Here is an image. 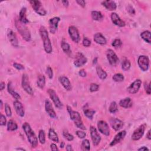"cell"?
Instances as JSON below:
<instances>
[{"label":"cell","instance_id":"4dcf8cb0","mask_svg":"<svg viewBox=\"0 0 151 151\" xmlns=\"http://www.w3.org/2000/svg\"><path fill=\"white\" fill-rule=\"evenodd\" d=\"M49 138L50 140H51L53 142H57V143L59 142V139L58 135L53 129L51 128L49 129Z\"/></svg>","mask_w":151,"mask_h":151},{"label":"cell","instance_id":"f907efd6","mask_svg":"<svg viewBox=\"0 0 151 151\" xmlns=\"http://www.w3.org/2000/svg\"><path fill=\"white\" fill-rule=\"evenodd\" d=\"M144 87H145V91L146 92V93L148 94H150V93H151V90H150V83H145V85H144Z\"/></svg>","mask_w":151,"mask_h":151},{"label":"cell","instance_id":"6125c7cd","mask_svg":"<svg viewBox=\"0 0 151 151\" xmlns=\"http://www.w3.org/2000/svg\"><path fill=\"white\" fill-rule=\"evenodd\" d=\"M146 138L148 140H150L151 139V135H150V130H149V131L148 132L147 134H146Z\"/></svg>","mask_w":151,"mask_h":151},{"label":"cell","instance_id":"f546056e","mask_svg":"<svg viewBox=\"0 0 151 151\" xmlns=\"http://www.w3.org/2000/svg\"><path fill=\"white\" fill-rule=\"evenodd\" d=\"M96 72L99 77L102 80L106 79V78L108 76L107 73H106L105 71L100 66H96Z\"/></svg>","mask_w":151,"mask_h":151},{"label":"cell","instance_id":"d4e9b609","mask_svg":"<svg viewBox=\"0 0 151 151\" xmlns=\"http://www.w3.org/2000/svg\"><path fill=\"white\" fill-rule=\"evenodd\" d=\"M94 41L100 45H104L107 43L106 38L100 33H97L94 35Z\"/></svg>","mask_w":151,"mask_h":151},{"label":"cell","instance_id":"be15d7a7","mask_svg":"<svg viewBox=\"0 0 151 151\" xmlns=\"http://www.w3.org/2000/svg\"><path fill=\"white\" fill-rule=\"evenodd\" d=\"M65 146V144L63 142H62L60 144V148H63Z\"/></svg>","mask_w":151,"mask_h":151},{"label":"cell","instance_id":"83f0119b","mask_svg":"<svg viewBox=\"0 0 151 151\" xmlns=\"http://www.w3.org/2000/svg\"><path fill=\"white\" fill-rule=\"evenodd\" d=\"M26 11H27L26 8L23 7L21 8V10L20 12V14H19V20L24 24L29 23V21L27 19Z\"/></svg>","mask_w":151,"mask_h":151},{"label":"cell","instance_id":"9c48e42d","mask_svg":"<svg viewBox=\"0 0 151 151\" xmlns=\"http://www.w3.org/2000/svg\"><path fill=\"white\" fill-rule=\"evenodd\" d=\"M106 56L111 66H116L119 63V58L113 50L109 49L106 53Z\"/></svg>","mask_w":151,"mask_h":151},{"label":"cell","instance_id":"03108f58","mask_svg":"<svg viewBox=\"0 0 151 151\" xmlns=\"http://www.w3.org/2000/svg\"><path fill=\"white\" fill-rule=\"evenodd\" d=\"M0 104H1V109H3V103L2 100L0 101Z\"/></svg>","mask_w":151,"mask_h":151},{"label":"cell","instance_id":"5bb4252c","mask_svg":"<svg viewBox=\"0 0 151 151\" xmlns=\"http://www.w3.org/2000/svg\"><path fill=\"white\" fill-rule=\"evenodd\" d=\"M87 58L82 54V53H78L76 56L74 65L77 67H80L85 65L87 63Z\"/></svg>","mask_w":151,"mask_h":151},{"label":"cell","instance_id":"1f68e13d","mask_svg":"<svg viewBox=\"0 0 151 151\" xmlns=\"http://www.w3.org/2000/svg\"><path fill=\"white\" fill-rule=\"evenodd\" d=\"M37 86L40 88H41V89H43V88L44 87V86H45V85H46L45 76L43 75H39L38 76V78H37Z\"/></svg>","mask_w":151,"mask_h":151},{"label":"cell","instance_id":"7bdbcfd3","mask_svg":"<svg viewBox=\"0 0 151 151\" xmlns=\"http://www.w3.org/2000/svg\"><path fill=\"white\" fill-rule=\"evenodd\" d=\"M5 112L8 117H11L12 115V111L11 109L10 106H9L7 103L5 104Z\"/></svg>","mask_w":151,"mask_h":151},{"label":"cell","instance_id":"d590c367","mask_svg":"<svg viewBox=\"0 0 151 151\" xmlns=\"http://www.w3.org/2000/svg\"><path fill=\"white\" fill-rule=\"evenodd\" d=\"M61 47L62 50H63V51L65 53H66L67 55H70V53H72L70 50V46L67 42L64 41H62L61 44Z\"/></svg>","mask_w":151,"mask_h":151},{"label":"cell","instance_id":"7c38bea8","mask_svg":"<svg viewBox=\"0 0 151 151\" xmlns=\"http://www.w3.org/2000/svg\"><path fill=\"white\" fill-rule=\"evenodd\" d=\"M145 129H146V125L145 124H143V125H140L136 129H135L132 135V140H139L143 136Z\"/></svg>","mask_w":151,"mask_h":151},{"label":"cell","instance_id":"ab89813d","mask_svg":"<svg viewBox=\"0 0 151 151\" xmlns=\"http://www.w3.org/2000/svg\"><path fill=\"white\" fill-rule=\"evenodd\" d=\"M112 78L113 80L116 82H122L124 80L125 77H124L123 75L120 73H116L113 75Z\"/></svg>","mask_w":151,"mask_h":151},{"label":"cell","instance_id":"ba28073f","mask_svg":"<svg viewBox=\"0 0 151 151\" xmlns=\"http://www.w3.org/2000/svg\"><path fill=\"white\" fill-rule=\"evenodd\" d=\"M47 92L50 97L51 99L53 100V103H54L55 105L56 106V107L59 109H61L62 108H63V104H62L61 102L60 101L59 97L56 94V92L53 89H51V88L49 89Z\"/></svg>","mask_w":151,"mask_h":151},{"label":"cell","instance_id":"d6986e66","mask_svg":"<svg viewBox=\"0 0 151 151\" xmlns=\"http://www.w3.org/2000/svg\"><path fill=\"white\" fill-rule=\"evenodd\" d=\"M13 105H14L15 110L16 113H17V114L21 118L24 117V114H25V112H24V109L23 104L20 101L17 100L14 102Z\"/></svg>","mask_w":151,"mask_h":151},{"label":"cell","instance_id":"6da1fadb","mask_svg":"<svg viewBox=\"0 0 151 151\" xmlns=\"http://www.w3.org/2000/svg\"><path fill=\"white\" fill-rule=\"evenodd\" d=\"M23 129L27 136L28 140L31 147L33 148H36L38 145V139L34 132L32 130L30 124L27 122H25L23 125Z\"/></svg>","mask_w":151,"mask_h":151},{"label":"cell","instance_id":"681fc988","mask_svg":"<svg viewBox=\"0 0 151 151\" xmlns=\"http://www.w3.org/2000/svg\"><path fill=\"white\" fill-rule=\"evenodd\" d=\"M83 45L86 47H88L91 45V41L89 39H88L87 38H84L83 40Z\"/></svg>","mask_w":151,"mask_h":151},{"label":"cell","instance_id":"5b68a950","mask_svg":"<svg viewBox=\"0 0 151 151\" xmlns=\"http://www.w3.org/2000/svg\"><path fill=\"white\" fill-rule=\"evenodd\" d=\"M29 3L31 5L33 10L35 12L41 16L46 15L47 14L46 11L44 10V8L42 6V4L40 1H30Z\"/></svg>","mask_w":151,"mask_h":151},{"label":"cell","instance_id":"484cf974","mask_svg":"<svg viewBox=\"0 0 151 151\" xmlns=\"http://www.w3.org/2000/svg\"><path fill=\"white\" fill-rule=\"evenodd\" d=\"M132 104H133V102L130 97H126V98L122 99L119 102L120 106H121L122 108L125 109H128L131 108L132 106Z\"/></svg>","mask_w":151,"mask_h":151},{"label":"cell","instance_id":"b9f144b4","mask_svg":"<svg viewBox=\"0 0 151 151\" xmlns=\"http://www.w3.org/2000/svg\"><path fill=\"white\" fill-rule=\"evenodd\" d=\"M63 136L69 141H72L74 139V136L69 134V132L67 130H65L63 133Z\"/></svg>","mask_w":151,"mask_h":151},{"label":"cell","instance_id":"d6a6232c","mask_svg":"<svg viewBox=\"0 0 151 151\" xmlns=\"http://www.w3.org/2000/svg\"><path fill=\"white\" fill-rule=\"evenodd\" d=\"M18 129V125L16 122L11 119L7 123V130L8 131H15Z\"/></svg>","mask_w":151,"mask_h":151},{"label":"cell","instance_id":"7dc6e473","mask_svg":"<svg viewBox=\"0 0 151 151\" xmlns=\"http://www.w3.org/2000/svg\"><path fill=\"white\" fill-rule=\"evenodd\" d=\"M7 123V119L4 115L2 113L1 114V117H0V125L1 126H5Z\"/></svg>","mask_w":151,"mask_h":151},{"label":"cell","instance_id":"9a60e30c","mask_svg":"<svg viewBox=\"0 0 151 151\" xmlns=\"http://www.w3.org/2000/svg\"><path fill=\"white\" fill-rule=\"evenodd\" d=\"M142 81L140 79H136L127 88V90L130 94H135L136 93L141 86Z\"/></svg>","mask_w":151,"mask_h":151},{"label":"cell","instance_id":"db71d44e","mask_svg":"<svg viewBox=\"0 0 151 151\" xmlns=\"http://www.w3.org/2000/svg\"><path fill=\"white\" fill-rule=\"evenodd\" d=\"M80 76H81L82 77H85L87 75V73L86 72V71L83 69H82L79 71V73H78Z\"/></svg>","mask_w":151,"mask_h":151},{"label":"cell","instance_id":"e7e4bbea","mask_svg":"<svg viewBox=\"0 0 151 151\" xmlns=\"http://www.w3.org/2000/svg\"><path fill=\"white\" fill-rule=\"evenodd\" d=\"M97 58H95L94 60H93V65H96L97 63Z\"/></svg>","mask_w":151,"mask_h":151},{"label":"cell","instance_id":"11a10c76","mask_svg":"<svg viewBox=\"0 0 151 151\" xmlns=\"http://www.w3.org/2000/svg\"><path fill=\"white\" fill-rule=\"evenodd\" d=\"M128 11H129V13H130L132 14H135V11L134 8H133L132 7H131V6L128 7Z\"/></svg>","mask_w":151,"mask_h":151},{"label":"cell","instance_id":"3957f363","mask_svg":"<svg viewBox=\"0 0 151 151\" xmlns=\"http://www.w3.org/2000/svg\"><path fill=\"white\" fill-rule=\"evenodd\" d=\"M67 111L70 116V119L73 120V122L75 123L76 126L78 128L82 130H86V128L83 123V121L82 120V118L80 116V113L78 112L73 110V109L71 107H70L69 106H67Z\"/></svg>","mask_w":151,"mask_h":151},{"label":"cell","instance_id":"f6af8a7d","mask_svg":"<svg viewBox=\"0 0 151 151\" xmlns=\"http://www.w3.org/2000/svg\"><path fill=\"white\" fill-rule=\"evenodd\" d=\"M99 85L96 83H92L90 86V91L91 92H94L99 90Z\"/></svg>","mask_w":151,"mask_h":151},{"label":"cell","instance_id":"f5cc1de1","mask_svg":"<svg viewBox=\"0 0 151 151\" xmlns=\"http://www.w3.org/2000/svg\"><path fill=\"white\" fill-rule=\"evenodd\" d=\"M76 3L83 8L85 7L86 6V2L85 1H83V0H76Z\"/></svg>","mask_w":151,"mask_h":151},{"label":"cell","instance_id":"8fae6325","mask_svg":"<svg viewBox=\"0 0 151 151\" xmlns=\"http://www.w3.org/2000/svg\"><path fill=\"white\" fill-rule=\"evenodd\" d=\"M90 136L93 142V144L94 146H96L100 144L101 141V137L98 132H97V129H96V128H94V126H92L90 127Z\"/></svg>","mask_w":151,"mask_h":151},{"label":"cell","instance_id":"277c9868","mask_svg":"<svg viewBox=\"0 0 151 151\" xmlns=\"http://www.w3.org/2000/svg\"><path fill=\"white\" fill-rule=\"evenodd\" d=\"M15 27L24 40L26 41H30L31 40V34L29 30L24 24L22 23L19 20V19L15 20Z\"/></svg>","mask_w":151,"mask_h":151},{"label":"cell","instance_id":"7402d4cb","mask_svg":"<svg viewBox=\"0 0 151 151\" xmlns=\"http://www.w3.org/2000/svg\"><path fill=\"white\" fill-rule=\"evenodd\" d=\"M7 36L8 38L9 41L11 43L12 45L15 47H19V41L17 38L16 34L14 33L13 31L12 30H9L7 34Z\"/></svg>","mask_w":151,"mask_h":151},{"label":"cell","instance_id":"91938a15","mask_svg":"<svg viewBox=\"0 0 151 151\" xmlns=\"http://www.w3.org/2000/svg\"><path fill=\"white\" fill-rule=\"evenodd\" d=\"M62 3H63L64 6L66 7H67L69 6V2L68 1H67V0H65V1H62Z\"/></svg>","mask_w":151,"mask_h":151},{"label":"cell","instance_id":"4316f807","mask_svg":"<svg viewBox=\"0 0 151 151\" xmlns=\"http://www.w3.org/2000/svg\"><path fill=\"white\" fill-rule=\"evenodd\" d=\"M7 89H8V93H10L14 99H15L16 100H20L21 99V96L17 92H16L14 89H13V87L12 86V84L11 82L8 83V86H7Z\"/></svg>","mask_w":151,"mask_h":151},{"label":"cell","instance_id":"ee69618b","mask_svg":"<svg viewBox=\"0 0 151 151\" xmlns=\"http://www.w3.org/2000/svg\"><path fill=\"white\" fill-rule=\"evenodd\" d=\"M122 42L120 39H115L113 41L112 45L113 47L115 48H118L122 46Z\"/></svg>","mask_w":151,"mask_h":151},{"label":"cell","instance_id":"6f0895ef","mask_svg":"<svg viewBox=\"0 0 151 151\" xmlns=\"http://www.w3.org/2000/svg\"><path fill=\"white\" fill-rule=\"evenodd\" d=\"M5 84L4 82H2L1 84H0V90H1V91L3 90L5 88Z\"/></svg>","mask_w":151,"mask_h":151},{"label":"cell","instance_id":"2e32d148","mask_svg":"<svg viewBox=\"0 0 151 151\" xmlns=\"http://www.w3.org/2000/svg\"><path fill=\"white\" fill-rule=\"evenodd\" d=\"M60 21V19L57 17L52 18V19H51L49 20V29L51 34L56 33L58 28V25Z\"/></svg>","mask_w":151,"mask_h":151},{"label":"cell","instance_id":"c3c4849f","mask_svg":"<svg viewBox=\"0 0 151 151\" xmlns=\"http://www.w3.org/2000/svg\"><path fill=\"white\" fill-rule=\"evenodd\" d=\"M76 134L77 135V136L80 139H83L85 138L86 134V133L84 132L83 131H80V130H77L76 132Z\"/></svg>","mask_w":151,"mask_h":151},{"label":"cell","instance_id":"8992f818","mask_svg":"<svg viewBox=\"0 0 151 151\" xmlns=\"http://www.w3.org/2000/svg\"><path fill=\"white\" fill-rule=\"evenodd\" d=\"M138 64L139 68L143 71L146 72L148 70L149 67V59L146 56L142 55L138 57Z\"/></svg>","mask_w":151,"mask_h":151},{"label":"cell","instance_id":"f1b7e54d","mask_svg":"<svg viewBox=\"0 0 151 151\" xmlns=\"http://www.w3.org/2000/svg\"><path fill=\"white\" fill-rule=\"evenodd\" d=\"M83 112L85 116L89 119H93L94 114L96 113V112L94 110L88 108L87 104L86 105V106H84V108H83Z\"/></svg>","mask_w":151,"mask_h":151},{"label":"cell","instance_id":"603a6c76","mask_svg":"<svg viewBox=\"0 0 151 151\" xmlns=\"http://www.w3.org/2000/svg\"><path fill=\"white\" fill-rule=\"evenodd\" d=\"M59 81L60 83L64 87L65 89L67 91L72 90V84H71L69 79L66 76H61L59 78Z\"/></svg>","mask_w":151,"mask_h":151},{"label":"cell","instance_id":"e0dca14e","mask_svg":"<svg viewBox=\"0 0 151 151\" xmlns=\"http://www.w3.org/2000/svg\"><path fill=\"white\" fill-rule=\"evenodd\" d=\"M45 109L51 118L57 119V114L53 109L51 102L48 99L45 101Z\"/></svg>","mask_w":151,"mask_h":151},{"label":"cell","instance_id":"680465c9","mask_svg":"<svg viewBox=\"0 0 151 151\" xmlns=\"http://www.w3.org/2000/svg\"><path fill=\"white\" fill-rule=\"evenodd\" d=\"M138 150L139 151H146V150L149 151V149L147 147H146V146H142V147H141L140 148L138 149Z\"/></svg>","mask_w":151,"mask_h":151},{"label":"cell","instance_id":"4fadbf2b","mask_svg":"<svg viewBox=\"0 0 151 151\" xmlns=\"http://www.w3.org/2000/svg\"><path fill=\"white\" fill-rule=\"evenodd\" d=\"M99 131L103 135L108 136L110 135V129L108 124L104 120H100L97 123Z\"/></svg>","mask_w":151,"mask_h":151},{"label":"cell","instance_id":"ffe728a7","mask_svg":"<svg viewBox=\"0 0 151 151\" xmlns=\"http://www.w3.org/2000/svg\"><path fill=\"white\" fill-rule=\"evenodd\" d=\"M110 123L112 128L115 131H119L123 128L124 125L123 122L121 120L117 118L111 119L110 120Z\"/></svg>","mask_w":151,"mask_h":151},{"label":"cell","instance_id":"52a82bcc","mask_svg":"<svg viewBox=\"0 0 151 151\" xmlns=\"http://www.w3.org/2000/svg\"><path fill=\"white\" fill-rule=\"evenodd\" d=\"M21 85L23 89L27 93L33 96L34 94V92L32 87L30 86L29 78L27 75L24 74L22 77V81H21Z\"/></svg>","mask_w":151,"mask_h":151},{"label":"cell","instance_id":"94428289","mask_svg":"<svg viewBox=\"0 0 151 151\" xmlns=\"http://www.w3.org/2000/svg\"><path fill=\"white\" fill-rule=\"evenodd\" d=\"M66 150L68 151H71V150H73V149L72 148V146L71 145H67L66 146Z\"/></svg>","mask_w":151,"mask_h":151},{"label":"cell","instance_id":"ac0fdd59","mask_svg":"<svg viewBox=\"0 0 151 151\" xmlns=\"http://www.w3.org/2000/svg\"><path fill=\"white\" fill-rule=\"evenodd\" d=\"M126 135V132L125 130H123L120 132H119L118 134L116 135V136H114L113 139L110 144V146H113L114 145H117L118 144L120 143L122 140H123L125 138V136Z\"/></svg>","mask_w":151,"mask_h":151},{"label":"cell","instance_id":"f35d334b","mask_svg":"<svg viewBox=\"0 0 151 151\" xmlns=\"http://www.w3.org/2000/svg\"><path fill=\"white\" fill-rule=\"evenodd\" d=\"M39 140L41 144H44L46 142V134L43 130H40L39 131Z\"/></svg>","mask_w":151,"mask_h":151},{"label":"cell","instance_id":"44dd1931","mask_svg":"<svg viewBox=\"0 0 151 151\" xmlns=\"http://www.w3.org/2000/svg\"><path fill=\"white\" fill-rule=\"evenodd\" d=\"M111 20L113 23L120 27H123L125 26V23L121 20L118 14L116 13H113L111 14Z\"/></svg>","mask_w":151,"mask_h":151},{"label":"cell","instance_id":"836d02e7","mask_svg":"<svg viewBox=\"0 0 151 151\" xmlns=\"http://www.w3.org/2000/svg\"><path fill=\"white\" fill-rule=\"evenodd\" d=\"M140 37L145 42L150 44L151 41L150 32L149 31H145L140 34Z\"/></svg>","mask_w":151,"mask_h":151},{"label":"cell","instance_id":"8d00e7d4","mask_svg":"<svg viewBox=\"0 0 151 151\" xmlns=\"http://www.w3.org/2000/svg\"><path fill=\"white\" fill-rule=\"evenodd\" d=\"M131 66V63L129 60L128 59H125L123 60L122 64V69L123 71H128L130 69Z\"/></svg>","mask_w":151,"mask_h":151},{"label":"cell","instance_id":"60d3db41","mask_svg":"<svg viewBox=\"0 0 151 151\" xmlns=\"http://www.w3.org/2000/svg\"><path fill=\"white\" fill-rule=\"evenodd\" d=\"M109 110L111 113H115L118 111V104L115 102H112L109 106Z\"/></svg>","mask_w":151,"mask_h":151},{"label":"cell","instance_id":"7a4b0ae2","mask_svg":"<svg viewBox=\"0 0 151 151\" xmlns=\"http://www.w3.org/2000/svg\"><path fill=\"white\" fill-rule=\"evenodd\" d=\"M39 33L43 42L44 50H45V51L48 53V54H50L53 51V48L47 30L44 26H41L40 29Z\"/></svg>","mask_w":151,"mask_h":151},{"label":"cell","instance_id":"9f6ffc18","mask_svg":"<svg viewBox=\"0 0 151 151\" xmlns=\"http://www.w3.org/2000/svg\"><path fill=\"white\" fill-rule=\"evenodd\" d=\"M50 148H51V150H59L57 145L56 144H51Z\"/></svg>","mask_w":151,"mask_h":151},{"label":"cell","instance_id":"e575fe53","mask_svg":"<svg viewBox=\"0 0 151 151\" xmlns=\"http://www.w3.org/2000/svg\"><path fill=\"white\" fill-rule=\"evenodd\" d=\"M91 16L92 19L95 21H100L103 18V16L101 12L97 11H93L91 13Z\"/></svg>","mask_w":151,"mask_h":151},{"label":"cell","instance_id":"bcb514c9","mask_svg":"<svg viewBox=\"0 0 151 151\" xmlns=\"http://www.w3.org/2000/svg\"><path fill=\"white\" fill-rule=\"evenodd\" d=\"M46 73L48 75L50 79H52L53 77V69L51 68L50 66H47L46 70Z\"/></svg>","mask_w":151,"mask_h":151},{"label":"cell","instance_id":"003e7915","mask_svg":"<svg viewBox=\"0 0 151 151\" xmlns=\"http://www.w3.org/2000/svg\"><path fill=\"white\" fill-rule=\"evenodd\" d=\"M17 150H25V149H23V148H17L16 149Z\"/></svg>","mask_w":151,"mask_h":151},{"label":"cell","instance_id":"30bf717a","mask_svg":"<svg viewBox=\"0 0 151 151\" xmlns=\"http://www.w3.org/2000/svg\"><path fill=\"white\" fill-rule=\"evenodd\" d=\"M69 34L70 37L76 43H78L80 40V34L77 29L75 26H70L69 27Z\"/></svg>","mask_w":151,"mask_h":151},{"label":"cell","instance_id":"74e56055","mask_svg":"<svg viewBox=\"0 0 151 151\" xmlns=\"http://www.w3.org/2000/svg\"><path fill=\"white\" fill-rule=\"evenodd\" d=\"M81 148L82 150H90V141L88 139H84L82 141Z\"/></svg>","mask_w":151,"mask_h":151},{"label":"cell","instance_id":"816d5d0a","mask_svg":"<svg viewBox=\"0 0 151 151\" xmlns=\"http://www.w3.org/2000/svg\"><path fill=\"white\" fill-rule=\"evenodd\" d=\"M14 67L18 70H23L24 69V67L23 65L19 64V63H14L13 64Z\"/></svg>","mask_w":151,"mask_h":151},{"label":"cell","instance_id":"cb8c5ba5","mask_svg":"<svg viewBox=\"0 0 151 151\" xmlns=\"http://www.w3.org/2000/svg\"><path fill=\"white\" fill-rule=\"evenodd\" d=\"M102 4L109 11H114L116 9L117 5L114 1L111 0H106L102 3Z\"/></svg>","mask_w":151,"mask_h":151}]
</instances>
